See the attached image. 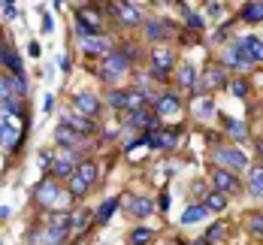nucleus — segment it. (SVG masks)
<instances>
[{"mask_svg": "<svg viewBox=\"0 0 263 245\" xmlns=\"http://www.w3.org/2000/svg\"><path fill=\"white\" fill-rule=\"evenodd\" d=\"M94 182H97V163L85 161V163H79V169L73 173V179H70V191H73L76 197H82Z\"/></svg>", "mask_w": 263, "mask_h": 245, "instance_id": "obj_1", "label": "nucleus"}, {"mask_svg": "<svg viewBox=\"0 0 263 245\" xmlns=\"http://www.w3.org/2000/svg\"><path fill=\"white\" fill-rule=\"evenodd\" d=\"M145 94L136 88V91H112L109 94V106L115 109H130V112H136V109H145Z\"/></svg>", "mask_w": 263, "mask_h": 245, "instance_id": "obj_2", "label": "nucleus"}, {"mask_svg": "<svg viewBox=\"0 0 263 245\" xmlns=\"http://www.w3.org/2000/svg\"><path fill=\"white\" fill-rule=\"evenodd\" d=\"M124 70H127V58L118 54V52H109L103 58V64H100V79L103 82H118Z\"/></svg>", "mask_w": 263, "mask_h": 245, "instance_id": "obj_3", "label": "nucleus"}, {"mask_svg": "<svg viewBox=\"0 0 263 245\" xmlns=\"http://www.w3.org/2000/svg\"><path fill=\"white\" fill-rule=\"evenodd\" d=\"M33 197H36V203H43V206H67V197L58 191L52 179H46V182H40L36 191H33Z\"/></svg>", "mask_w": 263, "mask_h": 245, "instance_id": "obj_4", "label": "nucleus"}, {"mask_svg": "<svg viewBox=\"0 0 263 245\" xmlns=\"http://www.w3.org/2000/svg\"><path fill=\"white\" fill-rule=\"evenodd\" d=\"M52 169H54V176H73L79 169V161H76V155L70 148H64V152H58L52 158Z\"/></svg>", "mask_w": 263, "mask_h": 245, "instance_id": "obj_5", "label": "nucleus"}, {"mask_svg": "<svg viewBox=\"0 0 263 245\" xmlns=\"http://www.w3.org/2000/svg\"><path fill=\"white\" fill-rule=\"evenodd\" d=\"M215 161L221 163V166H230V169H245L248 166V158L239 148H218L215 152Z\"/></svg>", "mask_w": 263, "mask_h": 245, "instance_id": "obj_6", "label": "nucleus"}, {"mask_svg": "<svg viewBox=\"0 0 263 245\" xmlns=\"http://www.w3.org/2000/svg\"><path fill=\"white\" fill-rule=\"evenodd\" d=\"M73 103L79 109V115H97V112H100V100H97L91 91H79V94L73 97Z\"/></svg>", "mask_w": 263, "mask_h": 245, "instance_id": "obj_7", "label": "nucleus"}, {"mask_svg": "<svg viewBox=\"0 0 263 245\" xmlns=\"http://www.w3.org/2000/svg\"><path fill=\"white\" fill-rule=\"evenodd\" d=\"M212 182H215L218 194H236V191H239V182L233 179V173H227V169H215Z\"/></svg>", "mask_w": 263, "mask_h": 245, "instance_id": "obj_8", "label": "nucleus"}, {"mask_svg": "<svg viewBox=\"0 0 263 245\" xmlns=\"http://www.w3.org/2000/svg\"><path fill=\"white\" fill-rule=\"evenodd\" d=\"M112 12H115L121 22H127V25H136V22L142 18V12L136 9V3H112Z\"/></svg>", "mask_w": 263, "mask_h": 245, "instance_id": "obj_9", "label": "nucleus"}, {"mask_svg": "<svg viewBox=\"0 0 263 245\" xmlns=\"http://www.w3.org/2000/svg\"><path fill=\"white\" fill-rule=\"evenodd\" d=\"M239 46H242V52H245L248 61H263V43L257 36H242Z\"/></svg>", "mask_w": 263, "mask_h": 245, "instance_id": "obj_10", "label": "nucleus"}, {"mask_svg": "<svg viewBox=\"0 0 263 245\" xmlns=\"http://www.w3.org/2000/svg\"><path fill=\"white\" fill-rule=\"evenodd\" d=\"M127 212L136 218H148L155 212V206H152V200H145V197H133L130 203H127Z\"/></svg>", "mask_w": 263, "mask_h": 245, "instance_id": "obj_11", "label": "nucleus"}, {"mask_svg": "<svg viewBox=\"0 0 263 245\" xmlns=\"http://www.w3.org/2000/svg\"><path fill=\"white\" fill-rule=\"evenodd\" d=\"M158 115H163V118L179 115V97H176V94H163L158 100Z\"/></svg>", "mask_w": 263, "mask_h": 245, "instance_id": "obj_12", "label": "nucleus"}, {"mask_svg": "<svg viewBox=\"0 0 263 245\" xmlns=\"http://www.w3.org/2000/svg\"><path fill=\"white\" fill-rule=\"evenodd\" d=\"M130 124H136V127H148V134L158 127V118L152 115V112H145V109H136L130 115Z\"/></svg>", "mask_w": 263, "mask_h": 245, "instance_id": "obj_13", "label": "nucleus"}, {"mask_svg": "<svg viewBox=\"0 0 263 245\" xmlns=\"http://www.w3.org/2000/svg\"><path fill=\"white\" fill-rule=\"evenodd\" d=\"M245 61H248V58H245V52H242V46H239V40H236V43L224 52V64H227V67H242Z\"/></svg>", "mask_w": 263, "mask_h": 245, "instance_id": "obj_14", "label": "nucleus"}, {"mask_svg": "<svg viewBox=\"0 0 263 245\" xmlns=\"http://www.w3.org/2000/svg\"><path fill=\"white\" fill-rule=\"evenodd\" d=\"M170 67H173V52H166V49H158V52H155V70H158V76H163Z\"/></svg>", "mask_w": 263, "mask_h": 245, "instance_id": "obj_15", "label": "nucleus"}, {"mask_svg": "<svg viewBox=\"0 0 263 245\" xmlns=\"http://www.w3.org/2000/svg\"><path fill=\"white\" fill-rule=\"evenodd\" d=\"M248 188H251V194L263 197V166H254V169L248 173Z\"/></svg>", "mask_w": 263, "mask_h": 245, "instance_id": "obj_16", "label": "nucleus"}, {"mask_svg": "<svg viewBox=\"0 0 263 245\" xmlns=\"http://www.w3.org/2000/svg\"><path fill=\"white\" fill-rule=\"evenodd\" d=\"M67 124H73V127H79V134H91L94 127H91V121L79 115V112H67Z\"/></svg>", "mask_w": 263, "mask_h": 245, "instance_id": "obj_17", "label": "nucleus"}, {"mask_svg": "<svg viewBox=\"0 0 263 245\" xmlns=\"http://www.w3.org/2000/svg\"><path fill=\"white\" fill-rule=\"evenodd\" d=\"M206 212H209V209H206L203 203H197V206H187V209H184V215H182V221H184V224H194V221L206 218Z\"/></svg>", "mask_w": 263, "mask_h": 245, "instance_id": "obj_18", "label": "nucleus"}, {"mask_svg": "<svg viewBox=\"0 0 263 245\" xmlns=\"http://www.w3.org/2000/svg\"><path fill=\"white\" fill-rule=\"evenodd\" d=\"M242 18H245V22H263V3H248V6H242Z\"/></svg>", "mask_w": 263, "mask_h": 245, "instance_id": "obj_19", "label": "nucleus"}, {"mask_svg": "<svg viewBox=\"0 0 263 245\" xmlns=\"http://www.w3.org/2000/svg\"><path fill=\"white\" fill-rule=\"evenodd\" d=\"M179 82H182L184 88H194V82H197V70H194V64H182V67H179Z\"/></svg>", "mask_w": 263, "mask_h": 245, "instance_id": "obj_20", "label": "nucleus"}, {"mask_svg": "<svg viewBox=\"0 0 263 245\" xmlns=\"http://www.w3.org/2000/svg\"><path fill=\"white\" fill-rule=\"evenodd\" d=\"M58 142H61V145H67V148H70V152H73V145H76V142H79V136L76 134H70V127H67V124H61V127H58Z\"/></svg>", "mask_w": 263, "mask_h": 245, "instance_id": "obj_21", "label": "nucleus"}, {"mask_svg": "<svg viewBox=\"0 0 263 245\" xmlns=\"http://www.w3.org/2000/svg\"><path fill=\"white\" fill-rule=\"evenodd\" d=\"M221 82H224V70H221V67H209L206 76H203V88H215V85H221Z\"/></svg>", "mask_w": 263, "mask_h": 245, "instance_id": "obj_22", "label": "nucleus"}, {"mask_svg": "<svg viewBox=\"0 0 263 245\" xmlns=\"http://www.w3.org/2000/svg\"><path fill=\"white\" fill-rule=\"evenodd\" d=\"M145 30H148V36H152V40H163V36H166V30H173V27L166 25V22H148Z\"/></svg>", "mask_w": 263, "mask_h": 245, "instance_id": "obj_23", "label": "nucleus"}, {"mask_svg": "<svg viewBox=\"0 0 263 245\" xmlns=\"http://www.w3.org/2000/svg\"><path fill=\"white\" fill-rule=\"evenodd\" d=\"M85 43V49L94 54V52H109V43H106L103 36H88V40H82Z\"/></svg>", "mask_w": 263, "mask_h": 245, "instance_id": "obj_24", "label": "nucleus"}, {"mask_svg": "<svg viewBox=\"0 0 263 245\" xmlns=\"http://www.w3.org/2000/svg\"><path fill=\"white\" fill-rule=\"evenodd\" d=\"M224 206H227V197H224V194H218V191H215V194L206 197V209H212V212H221Z\"/></svg>", "mask_w": 263, "mask_h": 245, "instance_id": "obj_25", "label": "nucleus"}, {"mask_svg": "<svg viewBox=\"0 0 263 245\" xmlns=\"http://www.w3.org/2000/svg\"><path fill=\"white\" fill-rule=\"evenodd\" d=\"M227 127H230V136H233V139H239V142H245V139H248L245 124H239V121H227Z\"/></svg>", "mask_w": 263, "mask_h": 245, "instance_id": "obj_26", "label": "nucleus"}, {"mask_svg": "<svg viewBox=\"0 0 263 245\" xmlns=\"http://www.w3.org/2000/svg\"><path fill=\"white\" fill-rule=\"evenodd\" d=\"M130 239H133V245H145V242H152V230L139 227V230H133V233H130Z\"/></svg>", "mask_w": 263, "mask_h": 245, "instance_id": "obj_27", "label": "nucleus"}, {"mask_svg": "<svg viewBox=\"0 0 263 245\" xmlns=\"http://www.w3.org/2000/svg\"><path fill=\"white\" fill-rule=\"evenodd\" d=\"M115 206H118V200H106L100 206V212H97V221H109V215L115 212Z\"/></svg>", "mask_w": 263, "mask_h": 245, "instance_id": "obj_28", "label": "nucleus"}, {"mask_svg": "<svg viewBox=\"0 0 263 245\" xmlns=\"http://www.w3.org/2000/svg\"><path fill=\"white\" fill-rule=\"evenodd\" d=\"M215 103H212V100H200V103H197V118H212V112H215Z\"/></svg>", "mask_w": 263, "mask_h": 245, "instance_id": "obj_29", "label": "nucleus"}, {"mask_svg": "<svg viewBox=\"0 0 263 245\" xmlns=\"http://www.w3.org/2000/svg\"><path fill=\"white\" fill-rule=\"evenodd\" d=\"M6 67H12L15 73H22V61H18V54L12 52V49H9V54H6Z\"/></svg>", "mask_w": 263, "mask_h": 245, "instance_id": "obj_30", "label": "nucleus"}, {"mask_svg": "<svg viewBox=\"0 0 263 245\" xmlns=\"http://www.w3.org/2000/svg\"><path fill=\"white\" fill-rule=\"evenodd\" d=\"M248 224H251V230H254L257 236H263V215H251L248 218Z\"/></svg>", "mask_w": 263, "mask_h": 245, "instance_id": "obj_31", "label": "nucleus"}, {"mask_svg": "<svg viewBox=\"0 0 263 245\" xmlns=\"http://www.w3.org/2000/svg\"><path fill=\"white\" fill-rule=\"evenodd\" d=\"M230 91H233L236 97H245V94H248V82H233V85H230Z\"/></svg>", "mask_w": 263, "mask_h": 245, "instance_id": "obj_32", "label": "nucleus"}, {"mask_svg": "<svg viewBox=\"0 0 263 245\" xmlns=\"http://www.w3.org/2000/svg\"><path fill=\"white\" fill-rule=\"evenodd\" d=\"M0 9H3L6 18H15V15H18V6H15V3H0Z\"/></svg>", "mask_w": 263, "mask_h": 245, "instance_id": "obj_33", "label": "nucleus"}, {"mask_svg": "<svg viewBox=\"0 0 263 245\" xmlns=\"http://www.w3.org/2000/svg\"><path fill=\"white\" fill-rule=\"evenodd\" d=\"M206 9H209V15H212V18H221V15H224V3H209Z\"/></svg>", "mask_w": 263, "mask_h": 245, "instance_id": "obj_34", "label": "nucleus"}, {"mask_svg": "<svg viewBox=\"0 0 263 245\" xmlns=\"http://www.w3.org/2000/svg\"><path fill=\"white\" fill-rule=\"evenodd\" d=\"M221 236H224V224H215V227L209 230V236H206V239H209V242H215V239H221Z\"/></svg>", "mask_w": 263, "mask_h": 245, "instance_id": "obj_35", "label": "nucleus"}, {"mask_svg": "<svg viewBox=\"0 0 263 245\" xmlns=\"http://www.w3.org/2000/svg\"><path fill=\"white\" fill-rule=\"evenodd\" d=\"M9 97V79H0V103H6Z\"/></svg>", "mask_w": 263, "mask_h": 245, "instance_id": "obj_36", "label": "nucleus"}, {"mask_svg": "<svg viewBox=\"0 0 263 245\" xmlns=\"http://www.w3.org/2000/svg\"><path fill=\"white\" fill-rule=\"evenodd\" d=\"M184 15H187V25L191 27H203V18L200 15H194V12H184Z\"/></svg>", "mask_w": 263, "mask_h": 245, "instance_id": "obj_37", "label": "nucleus"}, {"mask_svg": "<svg viewBox=\"0 0 263 245\" xmlns=\"http://www.w3.org/2000/svg\"><path fill=\"white\" fill-rule=\"evenodd\" d=\"M43 109H46V112H52V109H54V97H52V94H46V97H43Z\"/></svg>", "mask_w": 263, "mask_h": 245, "instance_id": "obj_38", "label": "nucleus"}, {"mask_svg": "<svg viewBox=\"0 0 263 245\" xmlns=\"http://www.w3.org/2000/svg\"><path fill=\"white\" fill-rule=\"evenodd\" d=\"M52 27H54L52 15H43V30H46V33H52Z\"/></svg>", "mask_w": 263, "mask_h": 245, "instance_id": "obj_39", "label": "nucleus"}, {"mask_svg": "<svg viewBox=\"0 0 263 245\" xmlns=\"http://www.w3.org/2000/svg\"><path fill=\"white\" fill-rule=\"evenodd\" d=\"M52 158H54V155H49V152H46V155L40 158V163H43V166H52Z\"/></svg>", "mask_w": 263, "mask_h": 245, "instance_id": "obj_40", "label": "nucleus"}, {"mask_svg": "<svg viewBox=\"0 0 263 245\" xmlns=\"http://www.w3.org/2000/svg\"><path fill=\"white\" fill-rule=\"evenodd\" d=\"M6 54H9V49H6V46L0 43V64H6Z\"/></svg>", "mask_w": 263, "mask_h": 245, "instance_id": "obj_41", "label": "nucleus"}, {"mask_svg": "<svg viewBox=\"0 0 263 245\" xmlns=\"http://www.w3.org/2000/svg\"><path fill=\"white\" fill-rule=\"evenodd\" d=\"M260 155H263V145H260Z\"/></svg>", "mask_w": 263, "mask_h": 245, "instance_id": "obj_42", "label": "nucleus"}]
</instances>
